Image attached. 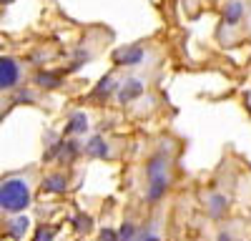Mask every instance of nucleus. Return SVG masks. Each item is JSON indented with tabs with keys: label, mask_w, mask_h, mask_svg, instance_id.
Instances as JSON below:
<instances>
[{
	"label": "nucleus",
	"mask_w": 251,
	"mask_h": 241,
	"mask_svg": "<svg viewBox=\"0 0 251 241\" xmlns=\"http://www.w3.org/2000/svg\"><path fill=\"white\" fill-rule=\"evenodd\" d=\"M30 204V186L23 178H10L0 186V209L18 214Z\"/></svg>",
	"instance_id": "obj_1"
},
{
	"label": "nucleus",
	"mask_w": 251,
	"mask_h": 241,
	"mask_svg": "<svg viewBox=\"0 0 251 241\" xmlns=\"http://www.w3.org/2000/svg\"><path fill=\"white\" fill-rule=\"evenodd\" d=\"M171 181V171H169V161L166 156H153L149 161V169H146V184H149V198L158 201L163 196V191L169 189Z\"/></svg>",
	"instance_id": "obj_2"
},
{
	"label": "nucleus",
	"mask_w": 251,
	"mask_h": 241,
	"mask_svg": "<svg viewBox=\"0 0 251 241\" xmlns=\"http://www.w3.org/2000/svg\"><path fill=\"white\" fill-rule=\"evenodd\" d=\"M20 66L13 58H0V91H10L20 83Z\"/></svg>",
	"instance_id": "obj_3"
},
{
	"label": "nucleus",
	"mask_w": 251,
	"mask_h": 241,
	"mask_svg": "<svg viewBox=\"0 0 251 241\" xmlns=\"http://www.w3.org/2000/svg\"><path fill=\"white\" fill-rule=\"evenodd\" d=\"M116 60L118 63H126V66H136L143 60V50L141 48H121L116 53Z\"/></svg>",
	"instance_id": "obj_4"
},
{
	"label": "nucleus",
	"mask_w": 251,
	"mask_h": 241,
	"mask_svg": "<svg viewBox=\"0 0 251 241\" xmlns=\"http://www.w3.org/2000/svg\"><path fill=\"white\" fill-rule=\"evenodd\" d=\"M86 151H88V156H98V158H106V156H108V146H106V141H103L100 136H93V138L88 141Z\"/></svg>",
	"instance_id": "obj_5"
},
{
	"label": "nucleus",
	"mask_w": 251,
	"mask_h": 241,
	"mask_svg": "<svg viewBox=\"0 0 251 241\" xmlns=\"http://www.w3.org/2000/svg\"><path fill=\"white\" fill-rule=\"evenodd\" d=\"M143 86H141V80L131 78V80H126V86L121 88V100H133L136 96H141Z\"/></svg>",
	"instance_id": "obj_6"
},
{
	"label": "nucleus",
	"mask_w": 251,
	"mask_h": 241,
	"mask_svg": "<svg viewBox=\"0 0 251 241\" xmlns=\"http://www.w3.org/2000/svg\"><path fill=\"white\" fill-rule=\"evenodd\" d=\"M28 226H30V218H28V216H15V218L8 221V229H10V234H13L15 239L23 236Z\"/></svg>",
	"instance_id": "obj_7"
},
{
	"label": "nucleus",
	"mask_w": 251,
	"mask_h": 241,
	"mask_svg": "<svg viewBox=\"0 0 251 241\" xmlns=\"http://www.w3.org/2000/svg\"><path fill=\"white\" fill-rule=\"evenodd\" d=\"M43 189L46 191H66L68 189V178L66 176H60V173H53L43 181Z\"/></svg>",
	"instance_id": "obj_8"
},
{
	"label": "nucleus",
	"mask_w": 251,
	"mask_h": 241,
	"mask_svg": "<svg viewBox=\"0 0 251 241\" xmlns=\"http://www.w3.org/2000/svg\"><path fill=\"white\" fill-rule=\"evenodd\" d=\"M86 128H88V118L83 113H73L71 123L66 126V133H86Z\"/></svg>",
	"instance_id": "obj_9"
},
{
	"label": "nucleus",
	"mask_w": 251,
	"mask_h": 241,
	"mask_svg": "<svg viewBox=\"0 0 251 241\" xmlns=\"http://www.w3.org/2000/svg\"><path fill=\"white\" fill-rule=\"evenodd\" d=\"M241 13H244L241 3H228V8H226V23H236V20L241 18Z\"/></svg>",
	"instance_id": "obj_10"
},
{
	"label": "nucleus",
	"mask_w": 251,
	"mask_h": 241,
	"mask_svg": "<svg viewBox=\"0 0 251 241\" xmlns=\"http://www.w3.org/2000/svg\"><path fill=\"white\" fill-rule=\"evenodd\" d=\"M133 236V224H123V229L118 231V241H131Z\"/></svg>",
	"instance_id": "obj_11"
},
{
	"label": "nucleus",
	"mask_w": 251,
	"mask_h": 241,
	"mask_svg": "<svg viewBox=\"0 0 251 241\" xmlns=\"http://www.w3.org/2000/svg\"><path fill=\"white\" fill-rule=\"evenodd\" d=\"M35 241H53V229H46L43 226V229L38 231V239Z\"/></svg>",
	"instance_id": "obj_12"
},
{
	"label": "nucleus",
	"mask_w": 251,
	"mask_h": 241,
	"mask_svg": "<svg viewBox=\"0 0 251 241\" xmlns=\"http://www.w3.org/2000/svg\"><path fill=\"white\" fill-rule=\"evenodd\" d=\"M100 241H118V234L111 231V229H106V231L100 234Z\"/></svg>",
	"instance_id": "obj_13"
},
{
	"label": "nucleus",
	"mask_w": 251,
	"mask_h": 241,
	"mask_svg": "<svg viewBox=\"0 0 251 241\" xmlns=\"http://www.w3.org/2000/svg\"><path fill=\"white\" fill-rule=\"evenodd\" d=\"M38 80H40V86H55V83H58V80L50 78V75H40Z\"/></svg>",
	"instance_id": "obj_14"
},
{
	"label": "nucleus",
	"mask_w": 251,
	"mask_h": 241,
	"mask_svg": "<svg viewBox=\"0 0 251 241\" xmlns=\"http://www.w3.org/2000/svg\"><path fill=\"white\" fill-rule=\"evenodd\" d=\"M149 241H158V239H156V236H151V239H149Z\"/></svg>",
	"instance_id": "obj_15"
}]
</instances>
